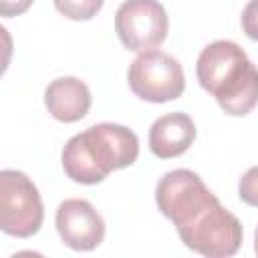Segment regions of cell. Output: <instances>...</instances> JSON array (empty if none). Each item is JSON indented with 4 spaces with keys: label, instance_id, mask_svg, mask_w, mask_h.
<instances>
[{
    "label": "cell",
    "instance_id": "9a60e30c",
    "mask_svg": "<svg viewBox=\"0 0 258 258\" xmlns=\"http://www.w3.org/2000/svg\"><path fill=\"white\" fill-rule=\"evenodd\" d=\"M254 252L258 254V226H256V232H254Z\"/></svg>",
    "mask_w": 258,
    "mask_h": 258
},
{
    "label": "cell",
    "instance_id": "52a82bcc",
    "mask_svg": "<svg viewBox=\"0 0 258 258\" xmlns=\"http://www.w3.org/2000/svg\"><path fill=\"white\" fill-rule=\"evenodd\" d=\"M218 200L202 181V177L191 169L167 171L155 187V202L159 212L169 218L175 228L194 218L208 204Z\"/></svg>",
    "mask_w": 258,
    "mask_h": 258
},
{
    "label": "cell",
    "instance_id": "8992f818",
    "mask_svg": "<svg viewBox=\"0 0 258 258\" xmlns=\"http://www.w3.org/2000/svg\"><path fill=\"white\" fill-rule=\"evenodd\" d=\"M167 12L157 0H125L115 14V32L125 48L143 52L167 36Z\"/></svg>",
    "mask_w": 258,
    "mask_h": 258
},
{
    "label": "cell",
    "instance_id": "5b68a950",
    "mask_svg": "<svg viewBox=\"0 0 258 258\" xmlns=\"http://www.w3.org/2000/svg\"><path fill=\"white\" fill-rule=\"evenodd\" d=\"M127 81L131 91L149 103H167L181 97L185 77L181 64L167 52L143 50L129 67Z\"/></svg>",
    "mask_w": 258,
    "mask_h": 258
},
{
    "label": "cell",
    "instance_id": "3957f363",
    "mask_svg": "<svg viewBox=\"0 0 258 258\" xmlns=\"http://www.w3.org/2000/svg\"><path fill=\"white\" fill-rule=\"evenodd\" d=\"M181 242L210 258H226L234 256L242 244V224L240 220L228 212L218 200L200 210L185 224L175 228Z\"/></svg>",
    "mask_w": 258,
    "mask_h": 258
},
{
    "label": "cell",
    "instance_id": "4fadbf2b",
    "mask_svg": "<svg viewBox=\"0 0 258 258\" xmlns=\"http://www.w3.org/2000/svg\"><path fill=\"white\" fill-rule=\"evenodd\" d=\"M242 30L248 38L258 40V0H248L242 10Z\"/></svg>",
    "mask_w": 258,
    "mask_h": 258
},
{
    "label": "cell",
    "instance_id": "ba28073f",
    "mask_svg": "<svg viewBox=\"0 0 258 258\" xmlns=\"http://www.w3.org/2000/svg\"><path fill=\"white\" fill-rule=\"evenodd\" d=\"M56 232L73 250H95L105 238V222L87 200H64L56 210Z\"/></svg>",
    "mask_w": 258,
    "mask_h": 258
},
{
    "label": "cell",
    "instance_id": "7c38bea8",
    "mask_svg": "<svg viewBox=\"0 0 258 258\" xmlns=\"http://www.w3.org/2000/svg\"><path fill=\"white\" fill-rule=\"evenodd\" d=\"M238 196H240V200L244 204H248L252 208H258V165L256 167H250L240 177Z\"/></svg>",
    "mask_w": 258,
    "mask_h": 258
},
{
    "label": "cell",
    "instance_id": "30bf717a",
    "mask_svg": "<svg viewBox=\"0 0 258 258\" xmlns=\"http://www.w3.org/2000/svg\"><path fill=\"white\" fill-rule=\"evenodd\" d=\"M44 105L48 113L62 123L81 121L91 109V91L77 77L54 79L44 91Z\"/></svg>",
    "mask_w": 258,
    "mask_h": 258
},
{
    "label": "cell",
    "instance_id": "9c48e42d",
    "mask_svg": "<svg viewBox=\"0 0 258 258\" xmlns=\"http://www.w3.org/2000/svg\"><path fill=\"white\" fill-rule=\"evenodd\" d=\"M196 139V125L187 113L161 115L149 129V149L159 159H171L189 149Z\"/></svg>",
    "mask_w": 258,
    "mask_h": 258
},
{
    "label": "cell",
    "instance_id": "5bb4252c",
    "mask_svg": "<svg viewBox=\"0 0 258 258\" xmlns=\"http://www.w3.org/2000/svg\"><path fill=\"white\" fill-rule=\"evenodd\" d=\"M32 0H0V14L4 18L10 16H18L22 12H26L30 8Z\"/></svg>",
    "mask_w": 258,
    "mask_h": 258
},
{
    "label": "cell",
    "instance_id": "7a4b0ae2",
    "mask_svg": "<svg viewBox=\"0 0 258 258\" xmlns=\"http://www.w3.org/2000/svg\"><path fill=\"white\" fill-rule=\"evenodd\" d=\"M196 75L228 115H248L258 105V69L232 40H214L198 56Z\"/></svg>",
    "mask_w": 258,
    "mask_h": 258
},
{
    "label": "cell",
    "instance_id": "8fae6325",
    "mask_svg": "<svg viewBox=\"0 0 258 258\" xmlns=\"http://www.w3.org/2000/svg\"><path fill=\"white\" fill-rule=\"evenodd\" d=\"M103 6V0H54V8L71 20H91Z\"/></svg>",
    "mask_w": 258,
    "mask_h": 258
},
{
    "label": "cell",
    "instance_id": "277c9868",
    "mask_svg": "<svg viewBox=\"0 0 258 258\" xmlns=\"http://www.w3.org/2000/svg\"><path fill=\"white\" fill-rule=\"evenodd\" d=\"M44 220V208L36 185L16 169L0 171V228L14 238H30Z\"/></svg>",
    "mask_w": 258,
    "mask_h": 258
},
{
    "label": "cell",
    "instance_id": "6da1fadb",
    "mask_svg": "<svg viewBox=\"0 0 258 258\" xmlns=\"http://www.w3.org/2000/svg\"><path fill=\"white\" fill-rule=\"evenodd\" d=\"M139 155L137 135L117 123H99L67 141L60 153L67 177L77 183L93 185L111 171L135 163Z\"/></svg>",
    "mask_w": 258,
    "mask_h": 258
}]
</instances>
